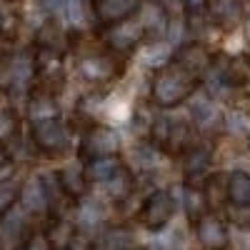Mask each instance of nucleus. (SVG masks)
I'll use <instances>...</instances> for the list:
<instances>
[{"label": "nucleus", "instance_id": "obj_10", "mask_svg": "<svg viewBox=\"0 0 250 250\" xmlns=\"http://www.w3.org/2000/svg\"><path fill=\"white\" fill-rule=\"evenodd\" d=\"M195 235L203 250H225L228 245V228L218 213H205L195 220Z\"/></svg>", "mask_w": 250, "mask_h": 250}, {"label": "nucleus", "instance_id": "obj_30", "mask_svg": "<svg viewBox=\"0 0 250 250\" xmlns=\"http://www.w3.org/2000/svg\"><path fill=\"white\" fill-rule=\"evenodd\" d=\"M160 8H163V13H165V15H168V13L180 10V8H183V3H180V0H160Z\"/></svg>", "mask_w": 250, "mask_h": 250}, {"label": "nucleus", "instance_id": "obj_28", "mask_svg": "<svg viewBox=\"0 0 250 250\" xmlns=\"http://www.w3.org/2000/svg\"><path fill=\"white\" fill-rule=\"evenodd\" d=\"M13 175V163L8 160V150L5 145L0 143V180H8Z\"/></svg>", "mask_w": 250, "mask_h": 250}, {"label": "nucleus", "instance_id": "obj_25", "mask_svg": "<svg viewBox=\"0 0 250 250\" xmlns=\"http://www.w3.org/2000/svg\"><path fill=\"white\" fill-rule=\"evenodd\" d=\"M18 193H20V185L8 180H0V215H5L10 208L18 203Z\"/></svg>", "mask_w": 250, "mask_h": 250}, {"label": "nucleus", "instance_id": "obj_5", "mask_svg": "<svg viewBox=\"0 0 250 250\" xmlns=\"http://www.w3.org/2000/svg\"><path fill=\"white\" fill-rule=\"evenodd\" d=\"M175 215V198L170 190H153L138 210V223L148 230H163Z\"/></svg>", "mask_w": 250, "mask_h": 250}, {"label": "nucleus", "instance_id": "obj_33", "mask_svg": "<svg viewBox=\"0 0 250 250\" xmlns=\"http://www.w3.org/2000/svg\"><path fill=\"white\" fill-rule=\"evenodd\" d=\"M53 250H70L68 245H58V248H53Z\"/></svg>", "mask_w": 250, "mask_h": 250}, {"label": "nucleus", "instance_id": "obj_9", "mask_svg": "<svg viewBox=\"0 0 250 250\" xmlns=\"http://www.w3.org/2000/svg\"><path fill=\"white\" fill-rule=\"evenodd\" d=\"M178 68H183L185 73H190L193 78H200L208 73V68H210V62H213V53L208 50L203 43H185L175 50L173 60Z\"/></svg>", "mask_w": 250, "mask_h": 250}, {"label": "nucleus", "instance_id": "obj_29", "mask_svg": "<svg viewBox=\"0 0 250 250\" xmlns=\"http://www.w3.org/2000/svg\"><path fill=\"white\" fill-rule=\"evenodd\" d=\"M183 3V8L188 10V13H203V10H208V0H180Z\"/></svg>", "mask_w": 250, "mask_h": 250}, {"label": "nucleus", "instance_id": "obj_2", "mask_svg": "<svg viewBox=\"0 0 250 250\" xmlns=\"http://www.w3.org/2000/svg\"><path fill=\"white\" fill-rule=\"evenodd\" d=\"M150 140L153 148H158L160 153H180L190 140V128L185 120L158 115L150 125Z\"/></svg>", "mask_w": 250, "mask_h": 250}, {"label": "nucleus", "instance_id": "obj_23", "mask_svg": "<svg viewBox=\"0 0 250 250\" xmlns=\"http://www.w3.org/2000/svg\"><path fill=\"white\" fill-rule=\"evenodd\" d=\"M105 190L110 193V198L113 200H125L130 193H133V175H130V170L128 168H120L108 183H105Z\"/></svg>", "mask_w": 250, "mask_h": 250}, {"label": "nucleus", "instance_id": "obj_6", "mask_svg": "<svg viewBox=\"0 0 250 250\" xmlns=\"http://www.w3.org/2000/svg\"><path fill=\"white\" fill-rule=\"evenodd\" d=\"M118 150H120V135L110 128V125L93 123V125H88L83 138H80V155L85 160L118 155Z\"/></svg>", "mask_w": 250, "mask_h": 250}, {"label": "nucleus", "instance_id": "obj_21", "mask_svg": "<svg viewBox=\"0 0 250 250\" xmlns=\"http://www.w3.org/2000/svg\"><path fill=\"white\" fill-rule=\"evenodd\" d=\"M193 120H195V125L200 130L210 133V130H218L223 125V113L210 98H203L200 103L193 105Z\"/></svg>", "mask_w": 250, "mask_h": 250}, {"label": "nucleus", "instance_id": "obj_12", "mask_svg": "<svg viewBox=\"0 0 250 250\" xmlns=\"http://www.w3.org/2000/svg\"><path fill=\"white\" fill-rule=\"evenodd\" d=\"M140 8V0H95V20L98 25L103 28H110V25H118L123 20H128L138 13Z\"/></svg>", "mask_w": 250, "mask_h": 250}, {"label": "nucleus", "instance_id": "obj_11", "mask_svg": "<svg viewBox=\"0 0 250 250\" xmlns=\"http://www.w3.org/2000/svg\"><path fill=\"white\" fill-rule=\"evenodd\" d=\"M18 205L23 208L25 215H40V213H50V195L43 178H30L25 185H20L18 193Z\"/></svg>", "mask_w": 250, "mask_h": 250}, {"label": "nucleus", "instance_id": "obj_24", "mask_svg": "<svg viewBox=\"0 0 250 250\" xmlns=\"http://www.w3.org/2000/svg\"><path fill=\"white\" fill-rule=\"evenodd\" d=\"M103 223V213H100V205L95 203H85L80 205V213H78V228L80 230H93Z\"/></svg>", "mask_w": 250, "mask_h": 250}, {"label": "nucleus", "instance_id": "obj_7", "mask_svg": "<svg viewBox=\"0 0 250 250\" xmlns=\"http://www.w3.org/2000/svg\"><path fill=\"white\" fill-rule=\"evenodd\" d=\"M143 40H145L143 28H140L138 20H133V18L123 20V23H118V25H110L108 33H105L108 50H110L113 55H118V58L133 53V50L143 43Z\"/></svg>", "mask_w": 250, "mask_h": 250}, {"label": "nucleus", "instance_id": "obj_13", "mask_svg": "<svg viewBox=\"0 0 250 250\" xmlns=\"http://www.w3.org/2000/svg\"><path fill=\"white\" fill-rule=\"evenodd\" d=\"M35 53L23 50L8 58V88H28L35 80Z\"/></svg>", "mask_w": 250, "mask_h": 250}, {"label": "nucleus", "instance_id": "obj_34", "mask_svg": "<svg viewBox=\"0 0 250 250\" xmlns=\"http://www.w3.org/2000/svg\"><path fill=\"white\" fill-rule=\"evenodd\" d=\"M0 30H3V10H0Z\"/></svg>", "mask_w": 250, "mask_h": 250}, {"label": "nucleus", "instance_id": "obj_20", "mask_svg": "<svg viewBox=\"0 0 250 250\" xmlns=\"http://www.w3.org/2000/svg\"><path fill=\"white\" fill-rule=\"evenodd\" d=\"M90 250H135V240L133 233L125 230V228H108L98 235Z\"/></svg>", "mask_w": 250, "mask_h": 250}, {"label": "nucleus", "instance_id": "obj_22", "mask_svg": "<svg viewBox=\"0 0 250 250\" xmlns=\"http://www.w3.org/2000/svg\"><path fill=\"white\" fill-rule=\"evenodd\" d=\"M183 208H185L188 218H190L193 223H195L200 215L210 213V210H208V203H205V195H203V188H200V185L185 183V190H183Z\"/></svg>", "mask_w": 250, "mask_h": 250}, {"label": "nucleus", "instance_id": "obj_15", "mask_svg": "<svg viewBox=\"0 0 250 250\" xmlns=\"http://www.w3.org/2000/svg\"><path fill=\"white\" fill-rule=\"evenodd\" d=\"M208 13L223 30H233L243 18V0H208Z\"/></svg>", "mask_w": 250, "mask_h": 250}, {"label": "nucleus", "instance_id": "obj_8", "mask_svg": "<svg viewBox=\"0 0 250 250\" xmlns=\"http://www.w3.org/2000/svg\"><path fill=\"white\" fill-rule=\"evenodd\" d=\"M28 235V215L18 203L0 215V250H20Z\"/></svg>", "mask_w": 250, "mask_h": 250}, {"label": "nucleus", "instance_id": "obj_27", "mask_svg": "<svg viewBox=\"0 0 250 250\" xmlns=\"http://www.w3.org/2000/svg\"><path fill=\"white\" fill-rule=\"evenodd\" d=\"M23 250H53V243L45 233H35V235H30V240Z\"/></svg>", "mask_w": 250, "mask_h": 250}, {"label": "nucleus", "instance_id": "obj_16", "mask_svg": "<svg viewBox=\"0 0 250 250\" xmlns=\"http://www.w3.org/2000/svg\"><path fill=\"white\" fill-rule=\"evenodd\" d=\"M213 160V148L208 145H193V148L185 150V158H183V175L188 183H195Z\"/></svg>", "mask_w": 250, "mask_h": 250}, {"label": "nucleus", "instance_id": "obj_4", "mask_svg": "<svg viewBox=\"0 0 250 250\" xmlns=\"http://www.w3.org/2000/svg\"><path fill=\"white\" fill-rule=\"evenodd\" d=\"M78 73L93 85H108L123 75V62L113 53H88L78 60Z\"/></svg>", "mask_w": 250, "mask_h": 250}, {"label": "nucleus", "instance_id": "obj_1", "mask_svg": "<svg viewBox=\"0 0 250 250\" xmlns=\"http://www.w3.org/2000/svg\"><path fill=\"white\" fill-rule=\"evenodd\" d=\"M195 90H198V78H193L190 73L178 68L175 62H165V65L155 73L153 85H150L153 103L163 110L185 103Z\"/></svg>", "mask_w": 250, "mask_h": 250}, {"label": "nucleus", "instance_id": "obj_32", "mask_svg": "<svg viewBox=\"0 0 250 250\" xmlns=\"http://www.w3.org/2000/svg\"><path fill=\"white\" fill-rule=\"evenodd\" d=\"M245 40H248V43H250V15L245 18Z\"/></svg>", "mask_w": 250, "mask_h": 250}, {"label": "nucleus", "instance_id": "obj_31", "mask_svg": "<svg viewBox=\"0 0 250 250\" xmlns=\"http://www.w3.org/2000/svg\"><path fill=\"white\" fill-rule=\"evenodd\" d=\"M40 3H43V8H45V10H50V13H53V10H60L65 0H40Z\"/></svg>", "mask_w": 250, "mask_h": 250}, {"label": "nucleus", "instance_id": "obj_26", "mask_svg": "<svg viewBox=\"0 0 250 250\" xmlns=\"http://www.w3.org/2000/svg\"><path fill=\"white\" fill-rule=\"evenodd\" d=\"M62 8H65L68 20L73 25H83V23H85V0H65Z\"/></svg>", "mask_w": 250, "mask_h": 250}, {"label": "nucleus", "instance_id": "obj_18", "mask_svg": "<svg viewBox=\"0 0 250 250\" xmlns=\"http://www.w3.org/2000/svg\"><path fill=\"white\" fill-rule=\"evenodd\" d=\"M28 115L33 123L38 120H48V118H58V100L55 93L50 88H38L30 100H28Z\"/></svg>", "mask_w": 250, "mask_h": 250}, {"label": "nucleus", "instance_id": "obj_17", "mask_svg": "<svg viewBox=\"0 0 250 250\" xmlns=\"http://www.w3.org/2000/svg\"><path fill=\"white\" fill-rule=\"evenodd\" d=\"M225 200L235 208H250V173L233 170L225 178Z\"/></svg>", "mask_w": 250, "mask_h": 250}, {"label": "nucleus", "instance_id": "obj_14", "mask_svg": "<svg viewBox=\"0 0 250 250\" xmlns=\"http://www.w3.org/2000/svg\"><path fill=\"white\" fill-rule=\"evenodd\" d=\"M55 183L60 188V193L65 195L68 200H78L80 195H85L88 190V180H85V173H83V165L73 163V165H65L62 170L55 173Z\"/></svg>", "mask_w": 250, "mask_h": 250}, {"label": "nucleus", "instance_id": "obj_3", "mask_svg": "<svg viewBox=\"0 0 250 250\" xmlns=\"http://www.w3.org/2000/svg\"><path fill=\"white\" fill-rule=\"evenodd\" d=\"M30 138H33L35 148L45 155H62L70 145V130H68V125L60 120V115L33 123Z\"/></svg>", "mask_w": 250, "mask_h": 250}, {"label": "nucleus", "instance_id": "obj_19", "mask_svg": "<svg viewBox=\"0 0 250 250\" xmlns=\"http://www.w3.org/2000/svg\"><path fill=\"white\" fill-rule=\"evenodd\" d=\"M120 168H123V163H120L118 155H105V158L85 160L83 173H85V180L88 183H108Z\"/></svg>", "mask_w": 250, "mask_h": 250}]
</instances>
